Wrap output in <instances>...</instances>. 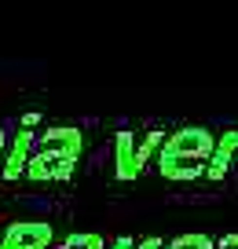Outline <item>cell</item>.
<instances>
[{"label": "cell", "mask_w": 238, "mask_h": 249, "mask_svg": "<svg viewBox=\"0 0 238 249\" xmlns=\"http://www.w3.org/2000/svg\"><path fill=\"white\" fill-rule=\"evenodd\" d=\"M158 172H162L165 179H176V183H187V179H209V161H201V158L158 154Z\"/></svg>", "instance_id": "obj_6"}, {"label": "cell", "mask_w": 238, "mask_h": 249, "mask_svg": "<svg viewBox=\"0 0 238 249\" xmlns=\"http://www.w3.org/2000/svg\"><path fill=\"white\" fill-rule=\"evenodd\" d=\"M81 147H85V136L70 124H48L44 132H37V154L81 158Z\"/></svg>", "instance_id": "obj_4"}, {"label": "cell", "mask_w": 238, "mask_h": 249, "mask_svg": "<svg viewBox=\"0 0 238 249\" xmlns=\"http://www.w3.org/2000/svg\"><path fill=\"white\" fill-rule=\"evenodd\" d=\"M235 158H238V132L231 128V132L216 136V150L209 158V179H223L235 165Z\"/></svg>", "instance_id": "obj_8"}, {"label": "cell", "mask_w": 238, "mask_h": 249, "mask_svg": "<svg viewBox=\"0 0 238 249\" xmlns=\"http://www.w3.org/2000/svg\"><path fill=\"white\" fill-rule=\"evenodd\" d=\"M165 249H216V242L209 238V234H180V238H172Z\"/></svg>", "instance_id": "obj_11"}, {"label": "cell", "mask_w": 238, "mask_h": 249, "mask_svg": "<svg viewBox=\"0 0 238 249\" xmlns=\"http://www.w3.org/2000/svg\"><path fill=\"white\" fill-rule=\"evenodd\" d=\"M77 169V158H59V154H37L33 150L30 169H26V179L33 183H55V179H70Z\"/></svg>", "instance_id": "obj_5"}, {"label": "cell", "mask_w": 238, "mask_h": 249, "mask_svg": "<svg viewBox=\"0 0 238 249\" xmlns=\"http://www.w3.org/2000/svg\"><path fill=\"white\" fill-rule=\"evenodd\" d=\"M216 249H238V231L223 234V238H216Z\"/></svg>", "instance_id": "obj_12"}, {"label": "cell", "mask_w": 238, "mask_h": 249, "mask_svg": "<svg viewBox=\"0 0 238 249\" xmlns=\"http://www.w3.org/2000/svg\"><path fill=\"white\" fill-rule=\"evenodd\" d=\"M165 140H169L165 132H146V136H139V169H146V161H150V158L162 154Z\"/></svg>", "instance_id": "obj_9"}, {"label": "cell", "mask_w": 238, "mask_h": 249, "mask_svg": "<svg viewBox=\"0 0 238 249\" xmlns=\"http://www.w3.org/2000/svg\"><path fill=\"white\" fill-rule=\"evenodd\" d=\"M33 150H37V132H33V124L22 121V124H18V132L11 136V143H8V154H4V169H0V176H4V179L26 176Z\"/></svg>", "instance_id": "obj_3"}, {"label": "cell", "mask_w": 238, "mask_h": 249, "mask_svg": "<svg viewBox=\"0 0 238 249\" xmlns=\"http://www.w3.org/2000/svg\"><path fill=\"white\" fill-rule=\"evenodd\" d=\"M62 249H107V242L92 231H73V234H66Z\"/></svg>", "instance_id": "obj_10"}, {"label": "cell", "mask_w": 238, "mask_h": 249, "mask_svg": "<svg viewBox=\"0 0 238 249\" xmlns=\"http://www.w3.org/2000/svg\"><path fill=\"white\" fill-rule=\"evenodd\" d=\"M55 227L48 220H15L0 231V249H52Z\"/></svg>", "instance_id": "obj_2"}, {"label": "cell", "mask_w": 238, "mask_h": 249, "mask_svg": "<svg viewBox=\"0 0 238 249\" xmlns=\"http://www.w3.org/2000/svg\"><path fill=\"white\" fill-rule=\"evenodd\" d=\"M136 249H165V242H162V238H154V234H150V238L136 242Z\"/></svg>", "instance_id": "obj_13"}, {"label": "cell", "mask_w": 238, "mask_h": 249, "mask_svg": "<svg viewBox=\"0 0 238 249\" xmlns=\"http://www.w3.org/2000/svg\"><path fill=\"white\" fill-rule=\"evenodd\" d=\"M110 249H136V242H132V238H117Z\"/></svg>", "instance_id": "obj_15"}, {"label": "cell", "mask_w": 238, "mask_h": 249, "mask_svg": "<svg viewBox=\"0 0 238 249\" xmlns=\"http://www.w3.org/2000/svg\"><path fill=\"white\" fill-rule=\"evenodd\" d=\"M8 136H4V128H0V169H4V154H8Z\"/></svg>", "instance_id": "obj_14"}, {"label": "cell", "mask_w": 238, "mask_h": 249, "mask_svg": "<svg viewBox=\"0 0 238 249\" xmlns=\"http://www.w3.org/2000/svg\"><path fill=\"white\" fill-rule=\"evenodd\" d=\"M114 169H117V179H136L139 172V140L132 132H117L114 136Z\"/></svg>", "instance_id": "obj_7"}, {"label": "cell", "mask_w": 238, "mask_h": 249, "mask_svg": "<svg viewBox=\"0 0 238 249\" xmlns=\"http://www.w3.org/2000/svg\"><path fill=\"white\" fill-rule=\"evenodd\" d=\"M213 150H216V136L209 132V128H201V124H183V128L169 132L162 154H169V158H201V161H209Z\"/></svg>", "instance_id": "obj_1"}]
</instances>
